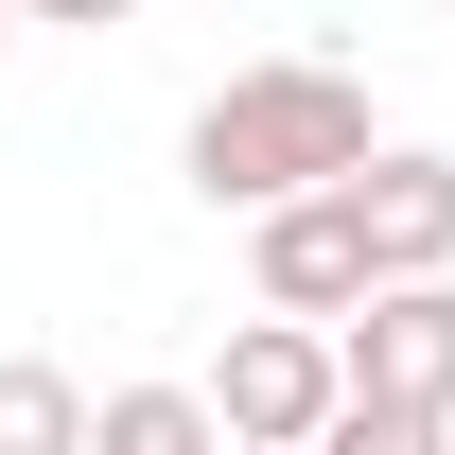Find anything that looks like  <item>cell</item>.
I'll return each mask as SVG.
<instances>
[{
  "label": "cell",
  "mask_w": 455,
  "mask_h": 455,
  "mask_svg": "<svg viewBox=\"0 0 455 455\" xmlns=\"http://www.w3.org/2000/svg\"><path fill=\"white\" fill-rule=\"evenodd\" d=\"M386 123H368V70H333V53H263V70H228L211 106H193V193L211 211H281V193H333L350 158H368Z\"/></svg>",
  "instance_id": "1"
},
{
  "label": "cell",
  "mask_w": 455,
  "mask_h": 455,
  "mask_svg": "<svg viewBox=\"0 0 455 455\" xmlns=\"http://www.w3.org/2000/svg\"><path fill=\"white\" fill-rule=\"evenodd\" d=\"M333 386L455 438V281H368V298L333 315Z\"/></svg>",
  "instance_id": "2"
},
{
  "label": "cell",
  "mask_w": 455,
  "mask_h": 455,
  "mask_svg": "<svg viewBox=\"0 0 455 455\" xmlns=\"http://www.w3.org/2000/svg\"><path fill=\"white\" fill-rule=\"evenodd\" d=\"M193 403H211V438H245V455H315V420H333L350 386H333V333H315V315H245Z\"/></svg>",
  "instance_id": "3"
},
{
  "label": "cell",
  "mask_w": 455,
  "mask_h": 455,
  "mask_svg": "<svg viewBox=\"0 0 455 455\" xmlns=\"http://www.w3.org/2000/svg\"><path fill=\"white\" fill-rule=\"evenodd\" d=\"M333 193H350V228H368V281H455V158L438 140H368Z\"/></svg>",
  "instance_id": "4"
},
{
  "label": "cell",
  "mask_w": 455,
  "mask_h": 455,
  "mask_svg": "<svg viewBox=\"0 0 455 455\" xmlns=\"http://www.w3.org/2000/svg\"><path fill=\"white\" fill-rule=\"evenodd\" d=\"M245 281H263V315H315V333H333L350 298H368V228H350V193L245 211Z\"/></svg>",
  "instance_id": "5"
},
{
  "label": "cell",
  "mask_w": 455,
  "mask_h": 455,
  "mask_svg": "<svg viewBox=\"0 0 455 455\" xmlns=\"http://www.w3.org/2000/svg\"><path fill=\"white\" fill-rule=\"evenodd\" d=\"M0 455H88V386L53 350H0Z\"/></svg>",
  "instance_id": "6"
},
{
  "label": "cell",
  "mask_w": 455,
  "mask_h": 455,
  "mask_svg": "<svg viewBox=\"0 0 455 455\" xmlns=\"http://www.w3.org/2000/svg\"><path fill=\"white\" fill-rule=\"evenodd\" d=\"M88 455H228V438H211L193 386H106L88 403Z\"/></svg>",
  "instance_id": "7"
},
{
  "label": "cell",
  "mask_w": 455,
  "mask_h": 455,
  "mask_svg": "<svg viewBox=\"0 0 455 455\" xmlns=\"http://www.w3.org/2000/svg\"><path fill=\"white\" fill-rule=\"evenodd\" d=\"M315 455H455V438H438V420H386V403H333Z\"/></svg>",
  "instance_id": "8"
},
{
  "label": "cell",
  "mask_w": 455,
  "mask_h": 455,
  "mask_svg": "<svg viewBox=\"0 0 455 455\" xmlns=\"http://www.w3.org/2000/svg\"><path fill=\"white\" fill-rule=\"evenodd\" d=\"M36 36H106V18H140V0H18Z\"/></svg>",
  "instance_id": "9"
},
{
  "label": "cell",
  "mask_w": 455,
  "mask_h": 455,
  "mask_svg": "<svg viewBox=\"0 0 455 455\" xmlns=\"http://www.w3.org/2000/svg\"><path fill=\"white\" fill-rule=\"evenodd\" d=\"M0 53H18V0H0Z\"/></svg>",
  "instance_id": "10"
},
{
  "label": "cell",
  "mask_w": 455,
  "mask_h": 455,
  "mask_svg": "<svg viewBox=\"0 0 455 455\" xmlns=\"http://www.w3.org/2000/svg\"><path fill=\"white\" fill-rule=\"evenodd\" d=\"M211 18H228V0H211Z\"/></svg>",
  "instance_id": "11"
},
{
  "label": "cell",
  "mask_w": 455,
  "mask_h": 455,
  "mask_svg": "<svg viewBox=\"0 0 455 455\" xmlns=\"http://www.w3.org/2000/svg\"><path fill=\"white\" fill-rule=\"evenodd\" d=\"M228 455H245V438H228Z\"/></svg>",
  "instance_id": "12"
},
{
  "label": "cell",
  "mask_w": 455,
  "mask_h": 455,
  "mask_svg": "<svg viewBox=\"0 0 455 455\" xmlns=\"http://www.w3.org/2000/svg\"><path fill=\"white\" fill-rule=\"evenodd\" d=\"M438 18H455V0H438Z\"/></svg>",
  "instance_id": "13"
}]
</instances>
